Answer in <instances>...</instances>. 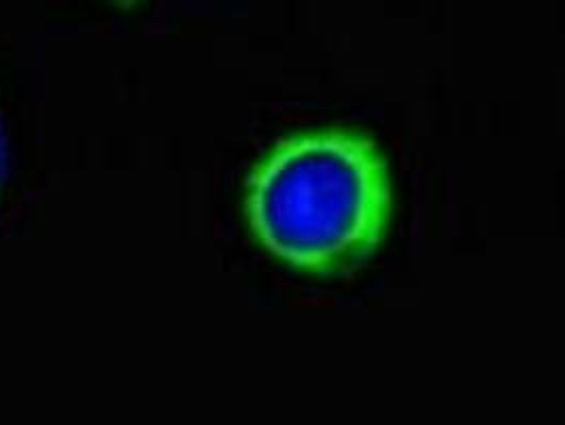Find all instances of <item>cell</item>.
<instances>
[{
  "mask_svg": "<svg viewBox=\"0 0 565 425\" xmlns=\"http://www.w3.org/2000/svg\"><path fill=\"white\" fill-rule=\"evenodd\" d=\"M245 215L255 241L309 275H342L376 254L392 220V179L379 145L353 130L277 142L252 170Z\"/></svg>",
  "mask_w": 565,
  "mask_h": 425,
  "instance_id": "cell-1",
  "label": "cell"
},
{
  "mask_svg": "<svg viewBox=\"0 0 565 425\" xmlns=\"http://www.w3.org/2000/svg\"><path fill=\"white\" fill-rule=\"evenodd\" d=\"M4 174H7V141H4L2 121H0V185L4 181Z\"/></svg>",
  "mask_w": 565,
  "mask_h": 425,
  "instance_id": "cell-2",
  "label": "cell"
},
{
  "mask_svg": "<svg viewBox=\"0 0 565 425\" xmlns=\"http://www.w3.org/2000/svg\"><path fill=\"white\" fill-rule=\"evenodd\" d=\"M115 2H119V4H124V7H130V4H135V2H139V0H115Z\"/></svg>",
  "mask_w": 565,
  "mask_h": 425,
  "instance_id": "cell-3",
  "label": "cell"
}]
</instances>
